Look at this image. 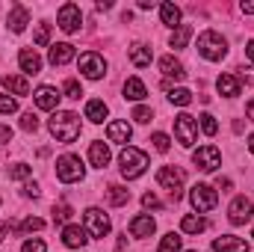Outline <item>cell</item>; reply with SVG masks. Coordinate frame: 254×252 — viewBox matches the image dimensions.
<instances>
[{"label":"cell","instance_id":"1","mask_svg":"<svg viewBox=\"0 0 254 252\" xmlns=\"http://www.w3.org/2000/svg\"><path fill=\"white\" fill-rule=\"evenodd\" d=\"M48 127H51V133L60 139V142H74L77 136H80V116L77 113H71V110H57L54 116H51V122H48Z\"/></svg>","mask_w":254,"mask_h":252},{"label":"cell","instance_id":"2","mask_svg":"<svg viewBox=\"0 0 254 252\" xmlns=\"http://www.w3.org/2000/svg\"><path fill=\"white\" fill-rule=\"evenodd\" d=\"M198 54H201L204 60H210V63H219V60H225V54H228V42H225L216 30H204V33L198 36Z\"/></svg>","mask_w":254,"mask_h":252},{"label":"cell","instance_id":"3","mask_svg":"<svg viewBox=\"0 0 254 252\" xmlns=\"http://www.w3.org/2000/svg\"><path fill=\"white\" fill-rule=\"evenodd\" d=\"M119 163H122V175L130 181V178L145 175V169H148V154L139 151V148H133V145H127L125 151L119 154Z\"/></svg>","mask_w":254,"mask_h":252},{"label":"cell","instance_id":"4","mask_svg":"<svg viewBox=\"0 0 254 252\" xmlns=\"http://www.w3.org/2000/svg\"><path fill=\"white\" fill-rule=\"evenodd\" d=\"M83 175H86V169H83V163H80L77 154H63V157L57 160V178H60L63 184H74V181H80Z\"/></svg>","mask_w":254,"mask_h":252},{"label":"cell","instance_id":"5","mask_svg":"<svg viewBox=\"0 0 254 252\" xmlns=\"http://www.w3.org/2000/svg\"><path fill=\"white\" fill-rule=\"evenodd\" d=\"M157 184L166 187L169 193H172V199L178 202L181 193H184V172H181L178 166H163V169L157 172Z\"/></svg>","mask_w":254,"mask_h":252},{"label":"cell","instance_id":"6","mask_svg":"<svg viewBox=\"0 0 254 252\" xmlns=\"http://www.w3.org/2000/svg\"><path fill=\"white\" fill-rule=\"evenodd\" d=\"M175 136L184 148H192L195 145V136H198V122L192 119L190 113H181L175 116Z\"/></svg>","mask_w":254,"mask_h":252},{"label":"cell","instance_id":"7","mask_svg":"<svg viewBox=\"0 0 254 252\" xmlns=\"http://www.w3.org/2000/svg\"><path fill=\"white\" fill-rule=\"evenodd\" d=\"M83 220H86V229H89L92 238H107L110 229H113V226H110V217H107L101 208H86Z\"/></svg>","mask_w":254,"mask_h":252},{"label":"cell","instance_id":"8","mask_svg":"<svg viewBox=\"0 0 254 252\" xmlns=\"http://www.w3.org/2000/svg\"><path fill=\"white\" fill-rule=\"evenodd\" d=\"M192 163L201 169V172H216L222 166V154L216 145H201L195 154H192Z\"/></svg>","mask_w":254,"mask_h":252},{"label":"cell","instance_id":"9","mask_svg":"<svg viewBox=\"0 0 254 252\" xmlns=\"http://www.w3.org/2000/svg\"><path fill=\"white\" fill-rule=\"evenodd\" d=\"M192 199V208L198 211V214H204V211H213L216 208V202H219V196H216V190L210 187V184H195L190 193Z\"/></svg>","mask_w":254,"mask_h":252},{"label":"cell","instance_id":"10","mask_svg":"<svg viewBox=\"0 0 254 252\" xmlns=\"http://www.w3.org/2000/svg\"><path fill=\"white\" fill-rule=\"evenodd\" d=\"M80 71L89 77V80H101L104 74H107V60L101 57V54H95V51H89V54H83L80 60Z\"/></svg>","mask_w":254,"mask_h":252},{"label":"cell","instance_id":"11","mask_svg":"<svg viewBox=\"0 0 254 252\" xmlns=\"http://www.w3.org/2000/svg\"><path fill=\"white\" fill-rule=\"evenodd\" d=\"M252 217H254V202L246 199V196H237V199L231 202V208H228V220H231L234 226H246Z\"/></svg>","mask_w":254,"mask_h":252},{"label":"cell","instance_id":"12","mask_svg":"<svg viewBox=\"0 0 254 252\" xmlns=\"http://www.w3.org/2000/svg\"><path fill=\"white\" fill-rule=\"evenodd\" d=\"M57 21H60V27H63L65 33H77L80 30V21H83L80 6L77 3H65L63 9H60V15H57Z\"/></svg>","mask_w":254,"mask_h":252},{"label":"cell","instance_id":"13","mask_svg":"<svg viewBox=\"0 0 254 252\" xmlns=\"http://www.w3.org/2000/svg\"><path fill=\"white\" fill-rule=\"evenodd\" d=\"M60 89L57 86H39L36 92H33V101H36V107L39 110H57L60 107Z\"/></svg>","mask_w":254,"mask_h":252},{"label":"cell","instance_id":"14","mask_svg":"<svg viewBox=\"0 0 254 252\" xmlns=\"http://www.w3.org/2000/svg\"><path fill=\"white\" fill-rule=\"evenodd\" d=\"M154 232H157V223H154L151 214H139V217L130 220V235L133 238H151Z\"/></svg>","mask_w":254,"mask_h":252},{"label":"cell","instance_id":"15","mask_svg":"<svg viewBox=\"0 0 254 252\" xmlns=\"http://www.w3.org/2000/svg\"><path fill=\"white\" fill-rule=\"evenodd\" d=\"M63 244L71 247V250H83V247L89 244V235H86V229H80V226H65L63 229Z\"/></svg>","mask_w":254,"mask_h":252},{"label":"cell","instance_id":"16","mask_svg":"<svg viewBox=\"0 0 254 252\" xmlns=\"http://www.w3.org/2000/svg\"><path fill=\"white\" fill-rule=\"evenodd\" d=\"M74 45L71 42H57V45H51V54H48V60H51V65H65L74 60Z\"/></svg>","mask_w":254,"mask_h":252},{"label":"cell","instance_id":"17","mask_svg":"<svg viewBox=\"0 0 254 252\" xmlns=\"http://www.w3.org/2000/svg\"><path fill=\"white\" fill-rule=\"evenodd\" d=\"M213 252H249V244L234 235H222L213 241Z\"/></svg>","mask_w":254,"mask_h":252},{"label":"cell","instance_id":"18","mask_svg":"<svg viewBox=\"0 0 254 252\" xmlns=\"http://www.w3.org/2000/svg\"><path fill=\"white\" fill-rule=\"evenodd\" d=\"M89 160H92L95 169H104V166L110 163V145L101 142V139H95V142L89 145Z\"/></svg>","mask_w":254,"mask_h":252},{"label":"cell","instance_id":"19","mask_svg":"<svg viewBox=\"0 0 254 252\" xmlns=\"http://www.w3.org/2000/svg\"><path fill=\"white\" fill-rule=\"evenodd\" d=\"M127 57H130V63L136 65V68H145V65H151V60H154L151 48H148V45H142V42L130 45V48H127Z\"/></svg>","mask_w":254,"mask_h":252},{"label":"cell","instance_id":"20","mask_svg":"<svg viewBox=\"0 0 254 252\" xmlns=\"http://www.w3.org/2000/svg\"><path fill=\"white\" fill-rule=\"evenodd\" d=\"M27 24H30V12H27V6L15 3V6L9 9V27H12V33H24Z\"/></svg>","mask_w":254,"mask_h":252},{"label":"cell","instance_id":"21","mask_svg":"<svg viewBox=\"0 0 254 252\" xmlns=\"http://www.w3.org/2000/svg\"><path fill=\"white\" fill-rule=\"evenodd\" d=\"M216 86H219V92H222L225 98H237V95L243 92V83H240V77H237V74H222Z\"/></svg>","mask_w":254,"mask_h":252},{"label":"cell","instance_id":"22","mask_svg":"<svg viewBox=\"0 0 254 252\" xmlns=\"http://www.w3.org/2000/svg\"><path fill=\"white\" fill-rule=\"evenodd\" d=\"M18 63H21V71H27V74H39L42 71V57L36 51H30V48H24L18 54Z\"/></svg>","mask_w":254,"mask_h":252},{"label":"cell","instance_id":"23","mask_svg":"<svg viewBox=\"0 0 254 252\" xmlns=\"http://www.w3.org/2000/svg\"><path fill=\"white\" fill-rule=\"evenodd\" d=\"M160 71L166 74V80H184V77H187L184 65L178 63L175 57H163V60H160Z\"/></svg>","mask_w":254,"mask_h":252},{"label":"cell","instance_id":"24","mask_svg":"<svg viewBox=\"0 0 254 252\" xmlns=\"http://www.w3.org/2000/svg\"><path fill=\"white\" fill-rule=\"evenodd\" d=\"M130 136H133V127L127 122H110L107 125V139L110 142H127Z\"/></svg>","mask_w":254,"mask_h":252},{"label":"cell","instance_id":"25","mask_svg":"<svg viewBox=\"0 0 254 252\" xmlns=\"http://www.w3.org/2000/svg\"><path fill=\"white\" fill-rule=\"evenodd\" d=\"M3 86L12 92V95H30V83H27V77H21V74H6L3 77Z\"/></svg>","mask_w":254,"mask_h":252},{"label":"cell","instance_id":"26","mask_svg":"<svg viewBox=\"0 0 254 252\" xmlns=\"http://www.w3.org/2000/svg\"><path fill=\"white\" fill-rule=\"evenodd\" d=\"M160 18H163V24L172 27V30L181 27V9H178L175 3H160Z\"/></svg>","mask_w":254,"mask_h":252},{"label":"cell","instance_id":"27","mask_svg":"<svg viewBox=\"0 0 254 252\" xmlns=\"http://www.w3.org/2000/svg\"><path fill=\"white\" fill-rule=\"evenodd\" d=\"M86 119L95 122V125H101V122L107 119V104H104L101 98H92V101L86 104Z\"/></svg>","mask_w":254,"mask_h":252},{"label":"cell","instance_id":"28","mask_svg":"<svg viewBox=\"0 0 254 252\" xmlns=\"http://www.w3.org/2000/svg\"><path fill=\"white\" fill-rule=\"evenodd\" d=\"M145 95H148L145 83H142L139 77H127L125 80V98H130V101H142Z\"/></svg>","mask_w":254,"mask_h":252},{"label":"cell","instance_id":"29","mask_svg":"<svg viewBox=\"0 0 254 252\" xmlns=\"http://www.w3.org/2000/svg\"><path fill=\"white\" fill-rule=\"evenodd\" d=\"M181 229H184L187 235H201V232L207 229V220H204V217H195V214H187V217L181 220Z\"/></svg>","mask_w":254,"mask_h":252},{"label":"cell","instance_id":"30","mask_svg":"<svg viewBox=\"0 0 254 252\" xmlns=\"http://www.w3.org/2000/svg\"><path fill=\"white\" fill-rule=\"evenodd\" d=\"M190 36H192V27H190V24H181V27L172 33L169 45H172L175 51H181V48H187V45H190Z\"/></svg>","mask_w":254,"mask_h":252},{"label":"cell","instance_id":"31","mask_svg":"<svg viewBox=\"0 0 254 252\" xmlns=\"http://www.w3.org/2000/svg\"><path fill=\"white\" fill-rule=\"evenodd\" d=\"M107 199H110V205H116V208H122L130 202V190L127 187H119V184H113V187L107 190Z\"/></svg>","mask_w":254,"mask_h":252},{"label":"cell","instance_id":"32","mask_svg":"<svg viewBox=\"0 0 254 252\" xmlns=\"http://www.w3.org/2000/svg\"><path fill=\"white\" fill-rule=\"evenodd\" d=\"M169 101L178 104V107H190L192 104V92L190 89H172V92H169Z\"/></svg>","mask_w":254,"mask_h":252},{"label":"cell","instance_id":"33","mask_svg":"<svg viewBox=\"0 0 254 252\" xmlns=\"http://www.w3.org/2000/svg\"><path fill=\"white\" fill-rule=\"evenodd\" d=\"M160 252H181V235L169 232V235L160 241Z\"/></svg>","mask_w":254,"mask_h":252},{"label":"cell","instance_id":"34","mask_svg":"<svg viewBox=\"0 0 254 252\" xmlns=\"http://www.w3.org/2000/svg\"><path fill=\"white\" fill-rule=\"evenodd\" d=\"M39 229H45V220H39V217H27L21 226H18V232L21 235H30V232H39Z\"/></svg>","mask_w":254,"mask_h":252},{"label":"cell","instance_id":"35","mask_svg":"<svg viewBox=\"0 0 254 252\" xmlns=\"http://www.w3.org/2000/svg\"><path fill=\"white\" fill-rule=\"evenodd\" d=\"M30 172H33V166H27V163H15V166H9V178H15V181L30 178Z\"/></svg>","mask_w":254,"mask_h":252},{"label":"cell","instance_id":"36","mask_svg":"<svg viewBox=\"0 0 254 252\" xmlns=\"http://www.w3.org/2000/svg\"><path fill=\"white\" fill-rule=\"evenodd\" d=\"M71 214H74V211H71V205H57V208H54V223H60V226H63L65 220H71Z\"/></svg>","mask_w":254,"mask_h":252},{"label":"cell","instance_id":"37","mask_svg":"<svg viewBox=\"0 0 254 252\" xmlns=\"http://www.w3.org/2000/svg\"><path fill=\"white\" fill-rule=\"evenodd\" d=\"M48 42H51V24H39V30H36V45L45 48Z\"/></svg>","mask_w":254,"mask_h":252},{"label":"cell","instance_id":"38","mask_svg":"<svg viewBox=\"0 0 254 252\" xmlns=\"http://www.w3.org/2000/svg\"><path fill=\"white\" fill-rule=\"evenodd\" d=\"M201 130H204L207 136H213V133L219 130V122H216V119H213L210 113H204V116H201Z\"/></svg>","mask_w":254,"mask_h":252},{"label":"cell","instance_id":"39","mask_svg":"<svg viewBox=\"0 0 254 252\" xmlns=\"http://www.w3.org/2000/svg\"><path fill=\"white\" fill-rule=\"evenodd\" d=\"M133 119L145 125V122H151V119H154V113H151V107H145V104H139V107L133 110Z\"/></svg>","mask_w":254,"mask_h":252},{"label":"cell","instance_id":"40","mask_svg":"<svg viewBox=\"0 0 254 252\" xmlns=\"http://www.w3.org/2000/svg\"><path fill=\"white\" fill-rule=\"evenodd\" d=\"M151 142H154V148H157V151H169V145H172V139H169L166 133H160V130L151 136Z\"/></svg>","mask_w":254,"mask_h":252},{"label":"cell","instance_id":"41","mask_svg":"<svg viewBox=\"0 0 254 252\" xmlns=\"http://www.w3.org/2000/svg\"><path fill=\"white\" fill-rule=\"evenodd\" d=\"M15 110H18V101H15V98H9V95H0V113H6V116H9V113H15Z\"/></svg>","mask_w":254,"mask_h":252},{"label":"cell","instance_id":"42","mask_svg":"<svg viewBox=\"0 0 254 252\" xmlns=\"http://www.w3.org/2000/svg\"><path fill=\"white\" fill-rule=\"evenodd\" d=\"M21 127H24V130H36V127H39V116H36V113H24V116H21Z\"/></svg>","mask_w":254,"mask_h":252},{"label":"cell","instance_id":"43","mask_svg":"<svg viewBox=\"0 0 254 252\" xmlns=\"http://www.w3.org/2000/svg\"><path fill=\"white\" fill-rule=\"evenodd\" d=\"M65 95H68V98H80V95H83V89H80V83H77V80H65Z\"/></svg>","mask_w":254,"mask_h":252},{"label":"cell","instance_id":"44","mask_svg":"<svg viewBox=\"0 0 254 252\" xmlns=\"http://www.w3.org/2000/svg\"><path fill=\"white\" fill-rule=\"evenodd\" d=\"M21 252H45V241H39V238H36V241H27V244L21 247Z\"/></svg>","mask_w":254,"mask_h":252},{"label":"cell","instance_id":"45","mask_svg":"<svg viewBox=\"0 0 254 252\" xmlns=\"http://www.w3.org/2000/svg\"><path fill=\"white\" fill-rule=\"evenodd\" d=\"M142 205H145V208H154V211H157V208H163V202H160L154 193H145V196H142Z\"/></svg>","mask_w":254,"mask_h":252},{"label":"cell","instance_id":"46","mask_svg":"<svg viewBox=\"0 0 254 252\" xmlns=\"http://www.w3.org/2000/svg\"><path fill=\"white\" fill-rule=\"evenodd\" d=\"M24 196H33V199H36V196H39V184H36V181H27V184H24Z\"/></svg>","mask_w":254,"mask_h":252},{"label":"cell","instance_id":"47","mask_svg":"<svg viewBox=\"0 0 254 252\" xmlns=\"http://www.w3.org/2000/svg\"><path fill=\"white\" fill-rule=\"evenodd\" d=\"M9 232H12V226H9L6 220H0V241H3V238H9Z\"/></svg>","mask_w":254,"mask_h":252},{"label":"cell","instance_id":"48","mask_svg":"<svg viewBox=\"0 0 254 252\" xmlns=\"http://www.w3.org/2000/svg\"><path fill=\"white\" fill-rule=\"evenodd\" d=\"M9 139H12V130L6 125H0V142H9Z\"/></svg>","mask_w":254,"mask_h":252},{"label":"cell","instance_id":"49","mask_svg":"<svg viewBox=\"0 0 254 252\" xmlns=\"http://www.w3.org/2000/svg\"><path fill=\"white\" fill-rule=\"evenodd\" d=\"M216 187L222 190V193H228V190H231V178H219V181H216Z\"/></svg>","mask_w":254,"mask_h":252},{"label":"cell","instance_id":"50","mask_svg":"<svg viewBox=\"0 0 254 252\" xmlns=\"http://www.w3.org/2000/svg\"><path fill=\"white\" fill-rule=\"evenodd\" d=\"M240 9H243V12H246V15H254V0H249V3H243V6H240Z\"/></svg>","mask_w":254,"mask_h":252},{"label":"cell","instance_id":"51","mask_svg":"<svg viewBox=\"0 0 254 252\" xmlns=\"http://www.w3.org/2000/svg\"><path fill=\"white\" fill-rule=\"evenodd\" d=\"M246 57H249V60L254 63V39L249 42V45H246Z\"/></svg>","mask_w":254,"mask_h":252},{"label":"cell","instance_id":"52","mask_svg":"<svg viewBox=\"0 0 254 252\" xmlns=\"http://www.w3.org/2000/svg\"><path fill=\"white\" fill-rule=\"evenodd\" d=\"M154 6H157L154 0H139V9H154Z\"/></svg>","mask_w":254,"mask_h":252},{"label":"cell","instance_id":"53","mask_svg":"<svg viewBox=\"0 0 254 252\" xmlns=\"http://www.w3.org/2000/svg\"><path fill=\"white\" fill-rule=\"evenodd\" d=\"M246 113H249V119H252V122H254V98H252V101H249V104H246Z\"/></svg>","mask_w":254,"mask_h":252},{"label":"cell","instance_id":"54","mask_svg":"<svg viewBox=\"0 0 254 252\" xmlns=\"http://www.w3.org/2000/svg\"><path fill=\"white\" fill-rule=\"evenodd\" d=\"M243 77H246L249 83H254V68H246V71H243Z\"/></svg>","mask_w":254,"mask_h":252},{"label":"cell","instance_id":"55","mask_svg":"<svg viewBox=\"0 0 254 252\" xmlns=\"http://www.w3.org/2000/svg\"><path fill=\"white\" fill-rule=\"evenodd\" d=\"M249 148H252V154H254V133L249 136Z\"/></svg>","mask_w":254,"mask_h":252},{"label":"cell","instance_id":"56","mask_svg":"<svg viewBox=\"0 0 254 252\" xmlns=\"http://www.w3.org/2000/svg\"><path fill=\"white\" fill-rule=\"evenodd\" d=\"M252 235H254V232H252Z\"/></svg>","mask_w":254,"mask_h":252}]
</instances>
